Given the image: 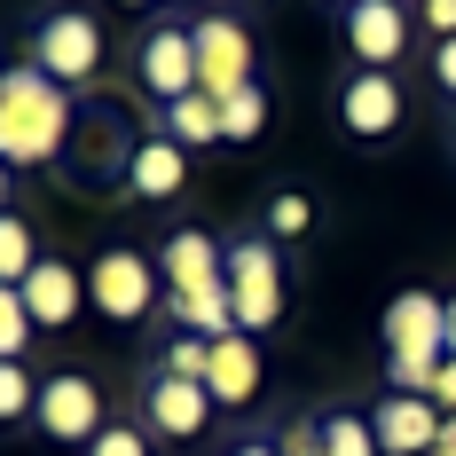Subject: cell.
Wrapping results in <instances>:
<instances>
[{
	"label": "cell",
	"mask_w": 456,
	"mask_h": 456,
	"mask_svg": "<svg viewBox=\"0 0 456 456\" xmlns=\"http://www.w3.org/2000/svg\"><path fill=\"white\" fill-rule=\"evenodd\" d=\"M71 126H79L71 87H55L32 63L0 71V166H63Z\"/></svg>",
	"instance_id": "obj_1"
},
{
	"label": "cell",
	"mask_w": 456,
	"mask_h": 456,
	"mask_svg": "<svg viewBox=\"0 0 456 456\" xmlns=\"http://www.w3.org/2000/svg\"><path fill=\"white\" fill-rule=\"evenodd\" d=\"M441 362H449V299L402 291L386 307V378H394V394H425L433 402Z\"/></svg>",
	"instance_id": "obj_2"
},
{
	"label": "cell",
	"mask_w": 456,
	"mask_h": 456,
	"mask_svg": "<svg viewBox=\"0 0 456 456\" xmlns=\"http://www.w3.org/2000/svg\"><path fill=\"white\" fill-rule=\"evenodd\" d=\"M134 150H142L134 118H126L118 102H94V110H79V126H71V150H63V166H71V182L102 189V182H126Z\"/></svg>",
	"instance_id": "obj_3"
},
{
	"label": "cell",
	"mask_w": 456,
	"mask_h": 456,
	"mask_svg": "<svg viewBox=\"0 0 456 456\" xmlns=\"http://www.w3.org/2000/svg\"><path fill=\"white\" fill-rule=\"evenodd\" d=\"M228 307H236V330H252V338L283 315V260H275V236L228 244Z\"/></svg>",
	"instance_id": "obj_4"
},
{
	"label": "cell",
	"mask_w": 456,
	"mask_h": 456,
	"mask_svg": "<svg viewBox=\"0 0 456 456\" xmlns=\"http://www.w3.org/2000/svg\"><path fill=\"white\" fill-rule=\"evenodd\" d=\"M32 71H47L55 87H79L102 71V24H94L87 8H55L40 16V32H32Z\"/></svg>",
	"instance_id": "obj_5"
},
{
	"label": "cell",
	"mask_w": 456,
	"mask_h": 456,
	"mask_svg": "<svg viewBox=\"0 0 456 456\" xmlns=\"http://www.w3.org/2000/svg\"><path fill=\"white\" fill-rule=\"evenodd\" d=\"M40 433L47 441H63V449H94L110 425H102V386H94L87 370H55V378H40Z\"/></svg>",
	"instance_id": "obj_6"
},
{
	"label": "cell",
	"mask_w": 456,
	"mask_h": 456,
	"mask_svg": "<svg viewBox=\"0 0 456 456\" xmlns=\"http://www.w3.org/2000/svg\"><path fill=\"white\" fill-rule=\"evenodd\" d=\"M158 260L150 252H102L87 268V307H102L110 322H142L150 307H158Z\"/></svg>",
	"instance_id": "obj_7"
},
{
	"label": "cell",
	"mask_w": 456,
	"mask_h": 456,
	"mask_svg": "<svg viewBox=\"0 0 456 456\" xmlns=\"http://www.w3.org/2000/svg\"><path fill=\"white\" fill-rule=\"evenodd\" d=\"M189 40H197V94L228 102L236 87H252V32L236 16H197Z\"/></svg>",
	"instance_id": "obj_8"
},
{
	"label": "cell",
	"mask_w": 456,
	"mask_h": 456,
	"mask_svg": "<svg viewBox=\"0 0 456 456\" xmlns=\"http://www.w3.org/2000/svg\"><path fill=\"white\" fill-rule=\"evenodd\" d=\"M158 275H166V299L228 291V252L205 236V228H174V236H166V252H158Z\"/></svg>",
	"instance_id": "obj_9"
},
{
	"label": "cell",
	"mask_w": 456,
	"mask_h": 456,
	"mask_svg": "<svg viewBox=\"0 0 456 456\" xmlns=\"http://www.w3.org/2000/svg\"><path fill=\"white\" fill-rule=\"evenodd\" d=\"M346 24V47L362 55V71H394V55H410V8L402 0H354L338 8Z\"/></svg>",
	"instance_id": "obj_10"
},
{
	"label": "cell",
	"mask_w": 456,
	"mask_h": 456,
	"mask_svg": "<svg viewBox=\"0 0 456 456\" xmlns=\"http://www.w3.org/2000/svg\"><path fill=\"white\" fill-rule=\"evenodd\" d=\"M134 71H142V87L158 94V102H182V94H197V40H189L182 24H150Z\"/></svg>",
	"instance_id": "obj_11"
},
{
	"label": "cell",
	"mask_w": 456,
	"mask_h": 456,
	"mask_svg": "<svg viewBox=\"0 0 456 456\" xmlns=\"http://www.w3.org/2000/svg\"><path fill=\"white\" fill-rule=\"evenodd\" d=\"M221 410L213 394H205V378H150V394H142V417H150V433H166V441H197L205 433V417Z\"/></svg>",
	"instance_id": "obj_12"
},
{
	"label": "cell",
	"mask_w": 456,
	"mask_h": 456,
	"mask_svg": "<svg viewBox=\"0 0 456 456\" xmlns=\"http://www.w3.org/2000/svg\"><path fill=\"white\" fill-rule=\"evenodd\" d=\"M338 118H346L354 142H386L402 126V79H394V71H354L346 94H338Z\"/></svg>",
	"instance_id": "obj_13"
},
{
	"label": "cell",
	"mask_w": 456,
	"mask_h": 456,
	"mask_svg": "<svg viewBox=\"0 0 456 456\" xmlns=\"http://www.w3.org/2000/svg\"><path fill=\"white\" fill-rule=\"evenodd\" d=\"M370 425H378V449L386 456H433L441 449V410L425 394H386L370 410Z\"/></svg>",
	"instance_id": "obj_14"
},
{
	"label": "cell",
	"mask_w": 456,
	"mask_h": 456,
	"mask_svg": "<svg viewBox=\"0 0 456 456\" xmlns=\"http://www.w3.org/2000/svg\"><path fill=\"white\" fill-rule=\"evenodd\" d=\"M16 291H24V307H32L40 330H63V322H79V307H87V275L71 268V260H55V252H47Z\"/></svg>",
	"instance_id": "obj_15"
},
{
	"label": "cell",
	"mask_w": 456,
	"mask_h": 456,
	"mask_svg": "<svg viewBox=\"0 0 456 456\" xmlns=\"http://www.w3.org/2000/svg\"><path fill=\"white\" fill-rule=\"evenodd\" d=\"M205 394H213L221 410H244V402L260 394V346H252V330H228V338H213Z\"/></svg>",
	"instance_id": "obj_16"
},
{
	"label": "cell",
	"mask_w": 456,
	"mask_h": 456,
	"mask_svg": "<svg viewBox=\"0 0 456 456\" xmlns=\"http://www.w3.org/2000/svg\"><path fill=\"white\" fill-rule=\"evenodd\" d=\"M182 182H189V150L166 134V126H158V134H142L134 166H126V189L158 205V197H182Z\"/></svg>",
	"instance_id": "obj_17"
},
{
	"label": "cell",
	"mask_w": 456,
	"mask_h": 456,
	"mask_svg": "<svg viewBox=\"0 0 456 456\" xmlns=\"http://www.w3.org/2000/svg\"><path fill=\"white\" fill-rule=\"evenodd\" d=\"M166 134L182 142V150L221 142V102H213V94H182V102H166Z\"/></svg>",
	"instance_id": "obj_18"
},
{
	"label": "cell",
	"mask_w": 456,
	"mask_h": 456,
	"mask_svg": "<svg viewBox=\"0 0 456 456\" xmlns=\"http://www.w3.org/2000/svg\"><path fill=\"white\" fill-rule=\"evenodd\" d=\"M322 456H386V449H378V425H370V417L330 410L322 417Z\"/></svg>",
	"instance_id": "obj_19"
},
{
	"label": "cell",
	"mask_w": 456,
	"mask_h": 456,
	"mask_svg": "<svg viewBox=\"0 0 456 456\" xmlns=\"http://www.w3.org/2000/svg\"><path fill=\"white\" fill-rule=\"evenodd\" d=\"M40 260H47V252L32 244V228L16 221V213H0V283H24Z\"/></svg>",
	"instance_id": "obj_20"
},
{
	"label": "cell",
	"mask_w": 456,
	"mask_h": 456,
	"mask_svg": "<svg viewBox=\"0 0 456 456\" xmlns=\"http://www.w3.org/2000/svg\"><path fill=\"white\" fill-rule=\"evenodd\" d=\"M260 126H268V94H260V87H236L221 102V142H260Z\"/></svg>",
	"instance_id": "obj_21"
},
{
	"label": "cell",
	"mask_w": 456,
	"mask_h": 456,
	"mask_svg": "<svg viewBox=\"0 0 456 456\" xmlns=\"http://www.w3.org/2000/svg\"><path fill=\"white\" fill-rule=\"evenodd\" d=\"M32 307H24V291L16 283H0V362H24V346H32Z\"/></svg>",
	"instance_id": "obj_22"
},
{
	"label": "cell",
	"mask_w": 456,
	"mask_h": 456,
	"mask_svg": "<svg viewBox=\"0 0 456 456\" xmlns=\"http://www.w3.org/2000/svg\"><path fill=\"white\" fill-rule=\"evenodd\" d=\"M40 410V378L24 362H0V425H16V417Z\"/></svg>",
	"instance_id": "obj_23"
},
{
	"label": "cell",
	"mask_w": 456,
	"mask_h": 456,
	"mask_svg": "<svg viewBox=\"0 0 456 456\" xmlns=\"http://www.w3.org/2000/svg\"><path fill=\"white\" fill-rule=\"evenodd\" d=\"M307 228H315V205L299 189H275L268 197V236H307Z\"/></svg>",
	"instance_id": "obj_24"
},
{
	"label": "cell",
	"mask_w": 456,
	"mask_h": 456,
	"mask_svg": "<svg viewBox=\"0 0 456 456\" xmlns=\"http://www.w3.org/2000/svg\"><path fill=\"white\" fill-rule=\"evenodd\" d=\"M205 362H213V338H197V330L166 346V378H205Z\"/></svg>",
	"instance_id": "obj_25"
},
{
	"label": "cell",
	"mask_w": 456,
	"mask_h": 456,
	"mask_svg": "<svg viewBox=\"0 0 456 456\" xmlns=\"http://www.w3.org/2000/svg\"><path fill=\"white\" fill-rule=\"evenodd\" d=\"M87 456H150V433H142V425H110Z\"/></svg>",
	"instance_id": "obj_26"
},
{
	"label": "cell",
	"mask_w": 456,
	"mask_h": 456,
	"mask_svg": "<svg viewBox=\"0 0 456 456\" xmlns=\"http://www.w3.org/2000/svg\"><path fill=\"white\" fill-rule=\"evenodd\" d=\"M283 456H322V417H307V425H283V441H275Z\"/></svg>",
	"instance_id": "obj_27"
},
{
	"label": "cell",
	"mask_w": 456,
	"mask_h": 456,
	"mask_svg": "<svg viewBox=\"0 0 456 456\" xmlns=\"http://www.w3.org/2000/svg\"><path fill=\"white\" fill-rule=\"evenodd\" d=\"M425 32L433 40H456V0H425Z\"/></svg>",
	"instance_id": "obj_28"
},
{
	"label": "cell",
	"mask_w": 456,
	"mask_h": 456,
	"mask_svg": "<svg viewBox=\"0 0 456 456\" xmlns=\"http://www.w3.org/2000/svg\"><path fill=\"white\" fill-rule=\"evenodd\" d=\"M433 410H441V417H456V354L441 362V386H433Z\"/></svg>",
	"instance_id": "obj_29"
},
{
	"label": "cell",
	"mask_w": 456,
	"mask_h": 456,
	"mask_svg": "<svg viewBox=\"0 0 456 456\" xmlns=\"http://www.w3.org/2000/svg\"><path fill=\"white\" fill-rule=\"evenodd\" d=\"M433 71H441V87L456 94V40H441V47H433Z\"/></svg>",
	"instance_id": "obj_30"
},
{
	"label": "cell",
	"mask_w": 456,
	"mask_h": 456,
	"mask_svg": "<svg viewBox=\"0 0 456 456\" xmlns=\"http://www.w3.org/2000/svg\"><path fill=\"white\" fill-rule=\"evenodd\" d=\"M441 456H456V417H441Z\"/></svg>",
	"instance_id": "obj_31"
},
{
	"label": "cell",
	"mask_w": 456,
	"mask_h": 456,
	"mask_svg": "<svg viewBox=\"0 0 456 456\" xmlns=\"http://www.w3.org/2000/svg\"><path fill=\"white\" fill-rule=\"evenodd\" d=\"M236 456H283V449H275V441H244Z\"/></svg>",
	"instance_id": "obj_32"
},
{
	"label": "cell",
	"mask_w": 456,
	"mask_h": 456,
	"mask_svg": "<svg viewBox=\"0 0 456 456\" xmlns=\"http://www.w3.org/2000/svg\"><path fill=\"white\" fill-rule=\"evenodd\" d=\"M8 174H16V166H0V213H8V189H16V182H8Z\"/></svg>",
	"instance_id": "obj_33"
},
{
	"label": "cell",
	"mask_w": 456,
	"mask_h": 456,
	"mask_svg": "<svg viewBox=\"0 0 456 456\" xmlns=\"http://www.w3.org/2000/svg\"><path fill=\"white\" fill-rule=\"evenodd\" d=\"M449 354H456V291H449Z\"/></svg>",
	"instance_id": "obj_34"
},
{
	"label": "cell",
	"mask_w": 456,
	"mask_h": 456,
	"mask_svg": "<svg viewBox=\"0 0 456 456\" xmlns=\"http://www.w3.org/2000/svg\"><path fill=\"white\" fill-rule=\"evenodd\" d=\"M449 134H456V110H449Z\"/></svg>",
	"instance_id": "obj_35"
},
{
	"label": "cell",
	"mask_w": 456,
	"mask_h": 456,
	"mask_svg": "<svg viewBox=\"0 0 456 456\" xmlns=\"http://www.w3.org/2000/svg\"><path fill=\"white\" fill-rule=\"evenodd\" d=\"M338 8H354V0H338Z\"/></svg>",
	"instance_id": "obj_36"
},
{
	"label": "cell",
	"mask_w": 456,
	"mask_h": 456,
	"mask_svg": "<svg viewBox=\"0 0 456 456\" xmlns=\"http://www.w3.org/2000/svg\"><path fill=\"white\" fill-rule=\"evenodd\" d=\"M433 456H441V449H433Z\"/></svg>",
	"instance_id": "obj_37"
}]
</instances>
